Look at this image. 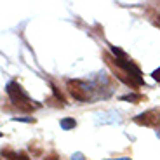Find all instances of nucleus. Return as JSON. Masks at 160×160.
Wrapping results in <instances>:
<instances>
[{"label":"nucleus","mask_w":160,"mask_h":160,"mask_svg":"<svg viewBox=\"0 0 160 160\" xmlns=\"http://www.w3.org/2000/svg\"><path fill=\"white\" fill-rule=\"evenodd\" d=\"M5 91H7L9 98H11L12 104H14L16 108L23 110V112H32L33 110V103H32V99H30V96L23 91V87H21L18 82H9Z\"/></svg>","instance_id":"f257e3e1"},{"label":"nucleus","mask_w":160,"mask_h":160,"mask_svg":"<svg viewBox=\"0 0 160 160\" xmlns=\"http://www.w3.org/2000/svg\"><path fill=\"white\" fill-rule=\"evenodd\" d=\"M134 122L143 127H158L160 125V108H152L134 117Z\"/></svg>","instance_id":"f03ea898"},{"label":"nucleus","mask_w":160,"mask_h":160,"mask_svg":"<svg viewBox=\"0 0 160 160\" xmlns=\"http://www.w3.org/2000/svg\"><path fill=\"white\" fill-rule=\"evenodd\" d=\"M68 87H70V94H72L77 101H87L89 99L87 89L82 87V84H80V82H73V80H70Z\"/></svg>","instance_id":"7ed1b4c3"},{"label":"nucleus","mask_w":160,"mask_h":160,"mask_svg":"<svg viewBox=\"0 0 160 160\" xmlns=\"http://www.w3.org/2000/svg\"><path fill=\"white\" fill-rule=\"evenodd\" d=\"M59 125H61V129H63V131H72V129L77 127V120L66 117V118H63V120L59 122Z\"/></svg>","instance_id":"20e7f679"},{"label":"nucleus","mask_w":160,"mask_h":160,"mask_svg":"<svg viewBox=\"0 0 160 160\" xmlns=\"http://www.w3.org/2000/svg\"><path fill=\"white\" fill-rule=\"evenodd\" d=\"M144 98L141 94H129V96H122V101H131V103H139Z\"/></svg>","instance_id":"39448f33"},{"label":"nucleus","mask_w":160,"mask_h":160,"mask_svg":"<svg viewBox=\"0 0 160 160\" xmlns=\"http://www.w3.org/2000/svg\"><path fill=\"white\" fill-rule=\"evenodd\" d=\"M112 52L117 56V59H127V54H125L122 49H118V47H113L112 45Z\"/></svg>","instance_id":"423d86ee"},{"label":"nucleus","mask_w":160,"mask_h":160,"mask_svg":"<svg viewBox=\"0 0 160 160\" xmlns=\"http://www.w3.org/2000/svg\"><path fill=\"white\" fill-rule=\"evenodd\" d=\"M14 122H35V118H24V117H14Z\"/></svg>","instance_id":"0eeeda50"},{"label":"nucleus","mask_w":160,"mask_h":160,"mask_svg":"<svg viewBox=\"0 0 160 160\" xmlns=\"http://www.w3.org/2000/svg\"><path fill=\"white\" fill-rule=\"evenodd\" d=\"M152 77H153V80H157V82H160V68H157L155 72L152 73Z\"/></svg>","instance_id":"6e6552de"},{"label":"nucleus","mask_w":160,"mask_h":160,"mask_svg":"<svg viewBox=\"0 0 160 160\" xmlns=\"http://www.w3.org/2000/svg\"><path fill=\"white\" fill-rule=\"evenodd\" d=\"M44 160H59V157H58V153H51V155H47Z\"/></svg>","instance_id":"1a4fd4ad"},{"label":"nucleus","mask_w":160,"mask_h":160,"mask_svg":"<svg viewBox=\"0 0 160 160\" xmlns=\"http://www.w3.org/2000/svg\"><path fill=\"white\" fill-rule=\"evenodd\" d=\"M18 160H28V155H26L24 152H19L18 153Z\"/></svg>","instance_id":"9d476101"},{"label":"nucleus","mask_w":160,"mask_h":160,"mask_svg":"<svg viewBox=\"0 0 160 160\" xmlns=\"http://www.w3.org/2000/svg\"><path fill=\"white\" fill-rule=\"evenodd\" d=\"M72 160H84V155H82V153H75Z\"/></svg>","instance_id":"9b49d317"},{"label":"nucleus","mask_w":160,"mask_h":160,"mask_svg":"<svg viewBox=\"0 0 160 160\" xmlns=\"http://www.w3.org/2000/svg\"><path fill=\"white\" fill-rule=\"evenodd\" d=\"M113 160H131V158H127V157H122V158H113Z\"/></svg>","instance_id":"f8f14e48"}]
</instances>
